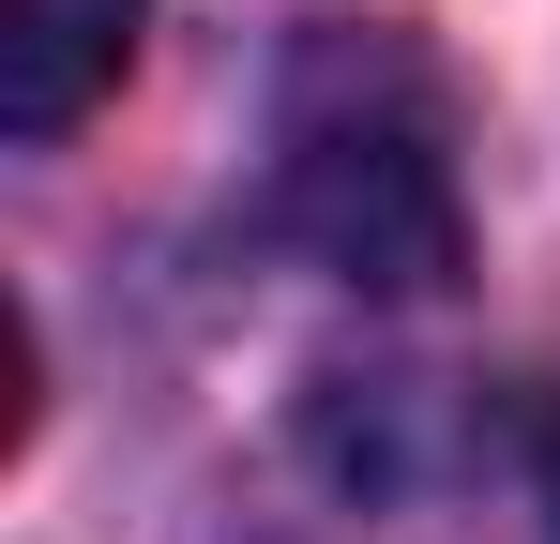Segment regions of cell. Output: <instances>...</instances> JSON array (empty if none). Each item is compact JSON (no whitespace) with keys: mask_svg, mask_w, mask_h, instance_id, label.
Masks as SVG:
<instances>
[{"mask_svg":"<svg viewBox=\"0 0 560 544\" xmlns=\"http://www.w3.org/2000/svg\"><path fill=\"white\" fill-rule=\"evenodd\" d=\"M273 227L334 287L424 303L469 258V197H455V106L394 31H303L273 76Z\"/></svg>","mask_w":560,"mask_h":544,"instance_id":"6da1fadb","label":"cell"},{"mask_svg":"<svg viewBox=\"0 0 560 544\" xmlns=\"http://www.w3.org/2000/svg\"><path fill=\"white\" fill-rule=\"evenodd\" d=\"M137 61V0H0V121L61 137L92 121V91Z\"/></svg>","mask_w":560,"mask_h":544,"instance_id":"7a4b0ae2","label":"cell"},{"mask_svg":"<svg viewBox=\"0 0 560 544\" xmlns=\"http://www.w3.org/2000/svg\"><path fill=\"white\" fill-rule=\"evenodd\" d=\"M546 530H560V424H546Z\"/></svg>","mask_w":560,"mask_h":544,"instance_id":"3957f363","label":"cell"}]
</instances>
